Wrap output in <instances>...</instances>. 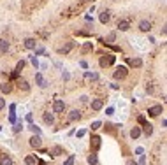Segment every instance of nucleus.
Instances as JSON below:
<instances>
[{"mask_svg":"<svg viewBox=\"0 0 167 165\" xmlns=\"http://www.w3.org/2000/svg\"><path fill=\"white\" fill-rule=\"evenodd\" d=\"M65 109H67L65 102L58 98V100H55V102H53V111H51V113L53 114H63V113H65Z\"/></svg>","mask_w":167,"mask_h":165,"instance_id":"nucleus-1","label":"nucleus"},{"mask_svg":"<svg viewBox=\"0 0 167 165\" xmlns=\"http://www.w3.org/2000/svg\"><path fill=\"white\" fill-rule=\"evenodd\" d=\"M127 74H128V69L123 67V65H120V67H116V70L113 72V77L115 79H125Z\"/></svg>","mask_w":167,"mask_h":165,"instance_id":"nucleus-2","label":"nucleus"},{"mask_svg":"<svg viewBox=\"0 0 167 165\" xmlns=\"http://www.w3.org/2000/svg\"><path fill=\"white\" fill-rule=\"evenodd\" d=\"M160 113H164V107L157 104V105H151V107H148V116H151V118H157Z\"/></svg>","mask_w":167,"mask_h":165,"instance_id":"nucleus-3","label":"nucleus"},{"mask_svg":"<svg viewBox=\"0 0 167 165\" xmlns=\"http://www.w3.org/2000/svg\"><path fill=\"white\" fill-rule=\"evenodd\" d=\"M116 60L115 54H106V56H102L100 58V67H107V65H113Z\"/></svg>","mask_w":167,"mask_h":165,"instance_id":"nucleus-4","label":"nucleus"},{"mask_svg":"<svg viewBox=\"0 0 167 165\" xmlns=\"http://www.w3.org/2000/svg\"><path fill=\"white\" fill-rule=\"evenodd\" d=\"M81 120V111H77V109H72V111H69V121L74 123V121H79Z\"/></svg>","mask_w":167,"mask_h":165,"instance_id":"nucleus-5","label":"nucleus"},{"mask_svg":"<svg viewBox=\"0 0 167 165\" xmlns=\"http://www.w3.org/2000/svg\"><path fill=\"white\" fill-rule=\"evenodd\" d=\"M102 107H104V100H102V98H95V100H92V111L99 113Z\"/></svg>","mask_w":167,"mask_h":165,"instance_id":"nucleus-6","label":"nucleus"},{"mask_svg":"<svg viewBox=\"0 0 167 165\" xmlns=\"http://www.w3.org/2000/svg\"><path fill=\"white\" fill-rule=\"evenodd\" d=\"M42 120H44V123H46V125H49V126H51V125L55 123V114L49 113V111H46V113L42 114Z\"/></svg>","mask_w":167,"mask_h":165,"instance_id":"nucleus-7","label":"nucleus"},{"mask_svg":"<svg viewBox=\"0 0 167 165\" xmlns=\"http://www.w3.org/2000/svg\"><path fill=\"white\" fill-rule=\"evenodd\" d=\"M28 144L32 146V148H35V149H39L42 144V141H41V135H33V137H30V142Z\"/></svg>","mask_w":167,"mask_h":165,"instance_id":"nucleus-8","label":"nucleus"},{"mask_svg":"<svg viewBox=\"0 0 167 165\" xmlns=\"http://www.w3.org/2000/svg\"><path fill=\"white\" fill-rule=\"evenodd\" d=\"M99 20H100L102 25L109 23V20H111V12H109V11H102V12H100V16H99Z\"/></svg>","mask_w":167,"mask_h":165,"instance_id":"nucleus-9","label":"nucleus"},{"mask_svg":"<svg viewBox=\"0 0 167 165\" xmlns=\"http://www.w3.org/2000/svg\"><path fill=\"white\" fill-rule=\"evenodd\" d=\"M9 48H11L9 41H5V39H0V53H2V54H5V53L9 51Z\"/></svg>","mask_w":167,"mask_h":165,"instance_id":"nucleus-10","label":"nucleus"},{"mask_svg":"<svg viewBox=\"0 0 167 165\" xmlns=\"http://www.w3.org/2000/svg\"><path fill=\"white\" fill-rule=\"evenodd\" d=\"M35 46H37V41H35L33 37L25 39V48H27V49H35Z\"/></svg>","mask_w":167,"mask_h":165,"instance_id":"nucleus-11","label":"nucleus"},{"mask_svg":"<svg viewBox=\"0 0 167 165\" xmlns=\"http://www.w3.org/2000/svg\"><path fill=\"white\" fill-rule=\"evenodd\" d=\"M128 28H130V23H128L127 20H120V21H118V30H120V32H127Z\"/></svg>","mask_w":167,"mask_h":165,"instance_id":"nucleus-12","label":"nucleus"},{"mask_svg":"<svg viewBox=\"0 0 167 165\" xmlns=\"http://www.w3.org/2000/svg\"><path fill=\"white\" fill-rule=\"evenodd\" d=\"M139 30L141 32H150L151 30V23H150L148 20H143L141 23H139Z\"/></svg>","mask_w":167,"mask_h":165,"instance_id":"nucleus-13","label":"nucleus"},{"mask_svg":"<svg viewBox=\"0 0 167 165\" xmlns=\"http://www.w3.org/2000/svg\"><path fill=\"white\" fill-rule=\"evenodd\" d=\"M143 134H144V135H151V134H153V125L148 123V121H144V123H143Z\"/></svg>","mask_w":167,"mask_h":165,"instance_id":"nucleus-14","label":"nucleus"},{"mask_svg":"<svg viewBox=\"0 0 167 165\" xmlns=\"http://www.w3.org/2000/svg\"><path fill=\"white\" fill-rule=\"evenodd\" d=\"M18 88L23 90V92H28V90H30V84H28L27 79H18Z\"/></svg>","mask_w":167,"mask_h":165,"instance_id":"nucleus-15","label":"nucleus"},{"mask_svg":"<svg viewBox=\"0 0 167 165\" xmlns=\"http://www.w3.org/2000/svg\"><path fill=\"white\" fill-rule=\"evenodd\" d=\"M0 165H14V162L9 155H0Z\"/></svg>","mask_w":167,"mask_h":165,"instance_id":"nucleus-16","label":"nucleus"},{"mask_svg":"<svg viewBox=\"0 0 167 165\" xmlns=\"http://www.w3.org/2000/svg\"><path fill=\"white\" fill-rule=\"evenodd\" d=\"M0 92L9 95V93L12 92V84H11V82H2V84H0Z\"/></svg>","mask_w":167,"mask_h":165,"instance_id":"nucleus-17","label":"nucleus"},{"mask_svg":"<svg viewBox=\"0 0 167 165\" xmlns=\"http://www.w3.org/2000/svg\"><path fill=\"white\" fill-rule=\"evenodd\" d=\"M35 82H37L41 88H46V86H48V82H46V79L42 77V74H35Z\"/></svg>","mask_w":167,"mask_h":165,"instance_id":"nucleus-18","label":"nucleus"},{"mask_svg":"<svg viewBox=\"0 0 167 165\" xmlns=\"http://www.w3.org/2000/svg\"><path fill=\"white\" fill-rule=\"evenodd\" d=\"M72 46H74L72 42H67V44H65L63 48H60V49H58V53H60V54H67V53L72 49Z\"/></svg>","mask_w":167,"mask_h":165,"instance_id":"nucleus-19","label":"nucleus"},{"mask_svg":"<svg viewBox=\"0 0 167 165\" xmlns=\"http://www.w3.org/2000/svg\"><path fill=\"white\" fill-rule=\"evenodd\" d=\"M37 163V156L35 155H28L25 158V165H35Z\"/></svg>","mask_w":167,"mask_h":165,"instance_id":"nucleus-20","label":"nucleus"},{"mask_svg":"<svg viewBox=\"0 0 167 165\" xmlns=\"http://www.w3.org/2000/svg\"><path fill=\"white\" fill-rule=\"evenodd\" d=\"M139 135H141V128H139V126H134V128L130 130V137H132V139H139Z\"/></svg>","mask_w":167,"mask_h":165,"instance_id":"nucleus-21","label":"nucleus"},{"mask_svg":"<svg viewBox=\"0 0 167 165\" xmlns=\"http://www.w3.org/2000/svg\"><path fill=\"white\" fill-rule=\"evenodd\" d=\"M92 146H93V149H99V148H100V137L93 135V137H92Z\"/></svg>","mask_w":167,"mask_h":165,"instance_id":"nucleus-22","label":"nucleus"},{"mask_svg":"<svg viewBox=\"0 0 167 165\" xmlns=\"http://www.w3.org/2000/svg\"><path fill=\"white\" fill-rule=\"evenodd\" d=\"M62 153H63V148H60V146H55V148L51 149L53 156H58V155H62Z\"/></svg>","mask_w":167,"mask_h":165,"instance_id":"nucleus-23","label":"nucleus"},{"mask_svg":"<svg viewBox=\"0 0 167 165\" xmlns=\"http://www.w3.org/2000/svg\"><path fill=\"white\" fill-rule=\"evenodd\" d=\"M97 162H99V158H97V155H95V153H92V155H88V163L97 165Z\"/></svg>","mask_w":167,"mask_h":165,"instance_id":"nucleus-24","label":"nucleus"},{"mask_svg":"<svg viewBox=\"0 0 167 165\" xmlns=\"http://www.w3.org/2000/svg\"><path fill=\"white\" fill-rule=\"evenodd\" d=\"M21 130H23V123H14V128H12V132H14V134H20Z\"/></svg>","mask_w":167,"mask_h":165,"instance_id":"nucleus-25","label":"nucleus"},{"mask_svg":"<svg viewBox=\"0 0 167 165\" xmlns=\"http://www.w3.org/2000/svg\"><path fill=\"white\" fill-rule=\"evenodd\" d=\"M130 65H132V67H141V65H143V60H141V58H134V60H130Z\"/></svg>","mask_w":167,"mask_h":165,"instance_id":"nucleus-26","label":"nucleus"},{"mask_svg":"<svg viewBox=\"0 0 167 165\" xmlns=\"http://www.w3.org/2000/svg\"><path fill=\"white\" fill-rule=\"evenodd\" d=\"M92 49H93V44L92 42H86L83 46V53H88V51H92Z\"/></svg>","mask_w":167,"mask_h":165,"instance_id":"nucleus-27","label":"nucleus"},{"mask_svg":"<svg viewBox=\"0 0 167 165\" xmlns=\"http://www.w3.org/2000/svg\"><path fill=\"white\" fill-rule=\"evenodd\" d=\"M28 128H30V130H32V132H33V134L41 135V128H37V126H35V125H30V126H28Z\"/></svg>","mask_w":167,"mask_h":165,"instance_id":"nucleus-28","label":"nucleus"},{"mask_svg":"<svg viewBox=\"0 0 167 165\" xmlns=\"http://www.w3.org/2000/svg\"><path fill=\"white\" fill-rule=\"evenodd\" d=\"M115 37H116L115 33H109V35H107V39H106V42H107V44H111V42L115 41ZM106 42H104V44H106Z\"/></svg>","mask_w":167,"mask_h":165,"instance_id":"nucleus-29","label":"nucleus"},{"mask_svg":"<svg viewBox=\"0 0 167 165\" xmlns=\"http://www.w3.org/2000/svg\"><path fill=\"white\" fill-rule=\"evenodd\" d=\"M63 165H74V155H71L67 160H65V163Z\"/></svg>","mask_w":167,"mask_h":165,"instance_id":"nucleus-30","label":"nucleus"},{"mask_svg":"<svg viewBox=\"0 0 167 165\" xmlns=\"http://www.w3.org/2000/svg\"><path fill=\"white\" fill-rule=\"evenodd\" d=\"M25 67V62L21 60V62H18V65H16V72H21V69Z\"/></svg>","mask_w":167,"mask_h":165,"instance_id":"nucleus-31","label":"nucleus"},{"mask_svg":"<svg viewBox=\"0 0 167 165\" xmlns=\"http://www.w3.org/2000/svg\"><path fill=\"white\" fill-rule=\"evenodd\" d=\"M100 126H102V123H100V121H95V123L92 125V130H99Z\"/></svg>","mask_w":167,"mask_h":165,"instance_id":"nucleus-32","label":"nucleus"},{"mask_svg":"<svg viewBox=\"0 0 167 165\" xmlns=\"http://www.w3.org/2000/svg\"><path fill=\"white\" fill-rule=\"evenodd\" d=\"M5 107V100H4V97H0V111Z\"/></svg>","mask_w":167,"mask_h":165,"instance_id":"nucleus-33","label":"nucleus"},{"mask_svg":"<svg viewBox=\"0 0 167 165\" xmlns=\"http://www.w3.org/2000/svg\"><path fill=\"white\" fill-rule=\"evenodd\" d=\"M30 60H32V63H33V67H37V65H39V62H37V58H35V56H32Z\"/></svg>","mask_w":167,"mask_h":165,"instance_id":"nucleus-34","label":"nucleus"},{"mask_svg":"<svg viewBox=\"0 0 167 165\" xmlns=\"http://www.w3.org/2000/svg\"><path fill=\"white\" fill-rule=\"evenodd\" d=\"M106 114H109V116H113V114H115V109H113V107H109V109L106 111Z\"/></svg>","mask_w":167,"mask_h":165,"instance_id":"nucleus-35","label":"nucleus"},{"mask_svg":"<svg viewBox=\"0 0 167 165\" xmlns=\"http://www.w3.org/2000/svg\"><path fill=\"white\" fill-rule=\"evenodd\" d=\"M137 121H139V123L143 125L144 121H146V120H144V116H139V118H137Z\"/></svg>","mask_w":167,"mask_h":165,"instance_id":"nucleus-36","label":"nucleus"},{"mask_svg":"<svg viewBox=\"0 0 167 165\" xmlns=\"http://www.w3.org/2000/svg\"><path fill=\"white\" fill-rule=\"evenodd\" d=\"M128 165H136V162H128Z\"/></svg>","mask_w":167,"mask_h":165,"instance_id":"nucleus-37","label":"nucleus"}]
</instances>
